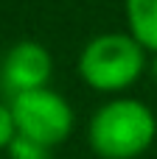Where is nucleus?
Returning <instances> with one entry per match:
<instances>
[{
	"instance_id": "f257e3e1",
	"label": "nucleus",
	"mask_w": 157,
	"mask_h": 159,
	"mask_svg": "<svg viewBox=\"0 0 157 159\" xmlns=\"http://www.w3.org/2000/svg\"><path fill=\"white\" fill-rule=\"evenodd\" d=\"M157 140V115L132 95H112L87 126V145L98 159H138Z\"/></svg>"
},
{
	"instance_id": "f03ea898",
	"label": "nucleus",
	"mask_w": 157,
	"mask_h": 159,
	"mask_svg": "<svg viewBox=\"0 0 157 159\" xmlns=\"http://www.w3.org/2000/svg\"><path fill=\"white\" fill-rule=\"evenodd\" d=\"M149 67V50L129 31H107L84 42L76 73L84 87L101 95H121L135 87Z\"/></svg>"
},
{
	"instance_id": "7ed1b4c3",
	"label": "nucleus",
	"mask_w": 157,
	"mask_h": 159,
	"mask_svg": "<svg viewBox=\"0 0 157 159\" xmlns=\"http://www.w3.org/2000/svg\"><path fill=\"white\" fill-rule=\"evenodd\" d=\"M17 134H25L42 145H62L76 129V112L65 95L51 87H37L11 95L8 101Z\"/></svg>"
},
{
	"instance_id": "20e7f679",
	"label": "nucleus",
	"mask_w": 157,
	"mask_h": 159,
	"mask_svg": "<svg viewBox=\"0 0 157 159\" xmlns=\"http://www.w3.org/2000/svg\"><path fill=\"white\" fill-rule=\"evenodd\" d=\"M53 75V56L51 50L37 39H20L14 42L0 64V84L8 89V95L48 87Z\"/></svg>"
},
{
	"instance_id": "39448f33",
	"label": "nucleus",
	"mask_w": 157,
	"mask_h": 159,
	"mask_svg": "<svg viewBox=\"0 0 157 159\" xmlns=\"http://www.w3.org/2000/svg\"><path fill=\"white\" fill-rule=\"evenodd\" d=\"M126 31L149 50L157 53V0H124Z\"/></svg>"
},
{
	"instance_id": "423d86ee",
	"label": "nucleus",
	"mask_w": 157,
	"mask_h": 159,
	"mask_svg": "<svg viewBox=\"0 0 157 159\" xmlns=\"http://www.w3.org/2000/svg\"><path fill=\"white\" fill-rule=\"evenodd\" d=\"M51 151H53L51 145H42L25 134H14V140L6 148L8 159H51Z\"/></svg>"
},
{
	"instance_id": "0eeeda50",
	"label": "nucleus",
	"mask_w": 157,
	"mask_h": 159,
	"mask_svg": "<svg viewBox=\"0 0 157 159\" xmlns=\"http://www.w3.org/2000/svg\"><path fill=\"white\" fill-rule=\"evenodd\" d=\"M17 134V126H14V115H11V106L0 101V151L8 148V143L14 140Z\"/></svg>"
},
{
	"instance_id": "6e6552de",
	"label": "nucleus",
	"mask_w": 157,
	"mask_h": 159,
	"mask_svg": "<svg viewBox=\"0 0 157 159\" xmlns=\"http://www.w3.org/2000/svg\"><path fill=\"white\" fill-rule=\"evenodd\" d=\"M146 73H149L152 84L157 87V53H152V59H149V67H146Z\"/></svg>"
}]
</instances>
